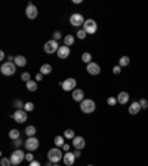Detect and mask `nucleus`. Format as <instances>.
I'll list each match as a JSON object with an SVG mask.
<instances>
[{
  "label": "nucleus",
  "mask_w": 148,
  "mask_h": 166,
  "mask_svg": "<svg viewBox=\"0 0 148 166\" xmlns=\"http://www.w3.org/2000/svg\"><path fill=\"white\" fill-rule=\"evenodd\" d=\"M47 159H49V162H52L53 165H55V163H59V162L64 159L62 148H58V147L51 148L49 151H47Z\"/></svg>",
  "instance_id": "obj_1"
},
{
  "label": "nucleus",
  "mask_w": 148,
  "mask_h": 166,
  "mask_svg": "<svg viewBox=\"0 0 148 166\" xmlns=\"http://www.w3.org/2000/svg\"><path fill=\"white\" fill-rule=\"evenodd\" d=\"M80 110H81L85 114H91V113H93V111L96 110V104H95L93 99L86 98V99H83V101L80 103Z\"/></svg>",
  "instance_id": "obj_2"
},
{
  "label": "nucleus",
  "mask_w": 148,
  "mask_h": 166,
  "mask_svg": "<svg viewBox=\"0 0 148 166\" xmlns=\"http://www.w3.org/2000/svg\"><path fill=\"white\" fill-rule=\"evenodd\" d=\"M9 159H11V162H12V166H18V165H21V163L25 160V153H24L21 148H17L11 154Z\"/></svg>",
  "instance_id": "obj_3"
},
{
  "label": "nucleus",
  "mask_w": 148,
  "mask_h": 166,
  "mask_svg": "<svg viewBox=\"0 0 148 166\" xmlns=\"http://www.w3.org/2000/svg\"><path fill=\"white\" fill-rule=\"evenodd\" d=\"M0 71H2V74H3V76H13V74H15V71H17V65H15V63H9V61H6V63L2 64Z\"/></svg>",
  "instance_id": "obj_4"
},
{
  "label": "nucleus",
  "mask_w": 148,
  "mask_h": 166,
  "mask_svg": "<svg viewBox=\"0 0 148 166\" xmlns=\"http://www.w3.org/2000/svg\"><path fill=\"white\" fill-rule=\"evenodd\" d=\"M81 28L85 30L87 34H95V33H96V30H98V24H96L95 19H92V18H91V19H86Z\"/></svg>",
  "instance_id": "obj_5"
},
{
  "label": "nucleus",
  "mask_w": 148,
  "mask_h": 166,
  "mask_svg": "<svg viewBox=\"0 0 148 166\" xmlns=\"http://www.w3.org/2000/svg\"><path fill=\"white\" fill-rule=\"evenodd\" d=\"M39 145H40V141L36 137H30L24 143V147H25V150H27V151H31V153L39 148Z\"/></svg>",
  "instance_id": "obj_6"
},
{
  "label": "nucleus",
  "mask_w": 148,
  "mask_h": 166,
  "mask_svg": "<svg viewBox=\"0 0 148 166\" xmlns=\"http://www.w3.org/2000/svg\"><path fill=\"white\" fill-rule=\"evenodd\" d=\"M76 86H77V82H76V79H73V77L61 82V88H62L65 92H73L74 89H77Z\"/></svg>",
  "instance_id": "obj_7"
},
{
  "label": "nucleus",
  "mask_w": 148,
  "mask_h": 166,
  "mask_svg": "<svg viewBox=\"0 0 148 166\" xmlns=\"http://www.w3.org/2000/svg\"><path fill=\"white\" fill-rule=\"evenodd\" d=\"M43 49H45L46 53H55V52H58V49H59V45H58V42L57 40H47L45 43V46H43Z\"/></svg>",
  "instance_id": "obj_8"
},
{
  "label": "nucleus",
  "mask_w": 148,
  "mask_h": 166,
  "mask_svg": "<svg viewBox=\"0 0 148 166\" xmlns=\"http://www.w3.org/2000/svg\"><path fill=\"white\" fill-rule=\"evenodd\" d=\"M85 18L81 13H73L71 17H70V24L73 25V27H83V24H85Z\"/></svg>",
  "instance_id": "obj_9"
},
{
  "label": "nucleus",
  "mask_w": 148,
  "mask_h": 166,
  "mask_svg": "<svg viewBox=\"0 0 148 166\" xmlns=\"http://www.w3.org/2000/svg\"><path fill=\"white\" fill-rule=\"evenodd\" d=\"M12 119L17 122V123H25L28 116H27V111L25 110H17L13 114H12Z\"/></svg>",
  "instance_id": "obj_10"
},
{
  "label": "nucleus",
  "mask_w": 148,
  "mask_h": 166,
  "mask_svg": "<svg viewBox=\"0 0 148 166\" xmlns=\"http://www.w3.org/2000/svg\"><path fill=\"white\" fill-rule=\"evenodd\" d=\"M25 15L28 19H36L37 15H39V11H37V6L33 5V3H28L27 8H25Z\"/></svg>",
  "instance_id": "obj_11"
},
{
  "label": "nucleus",
  "mask_w": 148,
  "mask_h": 166,
  "mask_svg": "<svg viewBox=\"0 0 148 166\" xmlns=\"http://www.w3.org/2000/svg\"><path fill=\"white\" fill-rule=\"evenodd\" d=\"M86 71H87L91 76H98L99 73H101V67H99V64H96V63H93V61H92L91 64H87V65H86Z\"/></svg>",
  "instance_id": "obj_12"
},
{
  "label": "nucleus",
  "mask_w": 148,
  "mask_h": 166,
  "mask_svg": "<svg viewBox=\"0 0 148 166\" xmlns=\"http://www.w3.org/2000/svg\"><path fill=\"white\" fill-rule=\"evenodd\" d=\"M70 53H71V51H70V48L68 46H59V49H58L57 52V55L59 59H67V58L70 57Z\"/></svg>",
  "instance_id": "obj_13"
},
{
  "label": "nucleus",
  "mask_w": 148,
  "mask_h": 166,
  "mask_svg": "<svg viewBox=\"0 0 148 166\" xmlns=\"http://www.w3.org/2000/svg\"><path fill=\"white\" fill-rule=\"evenodd\" d=\"M141 110H142V108H141L139 101H133V103H131V104H129V107H127V111H129V114H132V116L138 114Z\"/></svg>",
  "instance_id": "obj_14"
},
{
  "label": "nucleus",
  "mask_w": 148,
  "mask_h": 166,
  "mask_svg": "<svg viewBox=\"0 0 148 166\" xmlns=\"http://www.w3.org/2000/svg\"><path fill=\"white\" fill-rule=\"evenodd\" d=\"M62 162L65 163V166H73L74 162H76V156H74V153H71V151H67V153H64Z\"/></svg>",
  "instance_id": "obj_15"
},
{
  "label": "nucleus",
  "mask_w": 148,
  "mask_h": 166,
  "mask_svg": "<svg viewBox=\"0 0 148 166\" xmlns=\"http://www.w3.org/2000/svg\"><path fill=\"white\" fill-rule=\"evenodd\" d=\"M73 147L76 150H83L86 147V141L83 137H76L73 139Z\"/></svg>",
  "instance_id": "obj_16"
},
{
  "label": "nucleus",
  "mask_w": 148,
  "mask_h": 166,
  "mask_svg": "<svg viewBox=\"0 0 148 166\" xmlns=\"http://www.w3.org/2000/svg\"><path fill=\"white\" fill-rule=\"evenodd\" d=\"M129 99H131V95L126 91H121L119 95H117V103L121 104V105H126V104L129 103Z\"/></svg>",
  "instance_id": "obj_17"
},
{
  "label": "nucleus",
  "mask_w": 148,
  "mask_h": 166,
  "mask_svg": "<svg viewBox=\"0 0 148 166\" xmlns=\"http://www.w3.org/2000/svg\"><path fill=\"white\" fill-rule=\"evenodd\" d=\"M71 93H73L71 97H73V99L76 101V103H81L83 99H86V98H85V92L81 91V89H74Z\"/></svg>",
  "instance_id": "obj_18"
},
{
  "label": "nucleus",
  "mask_w": 148,
  "mask_h": 166,
  "mask_svg": "<svg viewBox=\"0 0 148 166\" xmlns=\"http://www.w3.org/2000/svg\"><path fill=\"white\" fill-rule=\"evenodd\" d=\"M15 65L17 67H25L27 65V58L22 57V55H18V57H15Z\"/></svg>",
  "instance_id": "obj_19"
},
{
  "label": "nucleus",
  "mask_w": 148,
  "mask_h": 166,
  "mask_svg": "<svg viewBox=\"0 0 148 166\" xmlns=\"http://www.w3.org/2000/svg\"><path fill=\"white\" fill-rule=\"evenodd\" d=\"M40 73L43 76H47L52 73V65L51 64H43L42 67H40Z\"/></svg>",
  "instance_id": "obj_20"
},
{
  "label": "nucleus",
  "mask_w": 148,
  "mask_h": 166,
  "mask_svg": "<svg viewBox=\"0 0 148 166\" xmlns=\"http://www.w3.org/2000/svg\"><path fill=\"white\" fill-rule=\"evenodd\" d=\"M64 144H65V138H64V135H57V137H55V147L62 148Z\"/></svg>",
  "instance_id": "obj_21"
},
{
  "label": "nucleus",
  "mask_w": 148,
  "mask_h": 166,
  "mask_svg": "<svg viewBox=\"0 0 148 166\" xmlns=\"http://www.w3.org/2000/svg\"><path fill=\"white\" fill-rule=\"evenodd\" d=\"M74 42H76V37L74 36H71V34H68V36H64V45L65 46H71V45H74Z\"/></svg>",
  "instance_id": "obj_22"
},
{
  "label": "nucleus",
  "mask_w": 148,
  "mask_h": 166,
  "mask_svg": "<svg viewBox=\"0 0 148 166\" xmlns=\"http://www.w3.org/2000/svg\"><path fill=\"white\" fill-rule=\"evenodd\" d=\"M9 138H11L12 141H15L18 138H21V132L18 131V129H11L9 131Z\"/></svg>",
  "instance_id": "obj_23"
},
{
  "label": "nucleus",
  "mask_w": 148,
  "mask_h": 166,
  "mask_svg": "<svg viewBox=\"0 0 148 166\" xmlns=\"http://www.w3.org/2000/svg\"><path fill=\"white\" fill-rule=\"evenodd\" d=\"M81 61L87 65V64H91L92 63V53L91 52H85L83 55H81Z\"/></svg>",
  "instance_id": "obj_24"
},
{
  "label": "nucleus",
  "mask_w": 148,
  "mask_h": 166,
  "mask_svg": "<svg viewBox=\"0 0 148 166\" xmlns=\"http://www.w3.org/2000/svg\"><path fill=\"white\" fill-rule=\"evenodd\" d=\"M129 64H131V58L126 57V55H125V57H121L119 59V65H120V67H127Z\"/></svg>",
  "instance_id": "obj_25"
},
{
  "label": "nucleus",
  "mask_w": 148,
  "mask_h": 166,
  "mask_svg": "<svg viewBox=\"0 0 148 166\" xmlns=\"http://www.w3.org/2000/svg\"><path fill=\"white\" fill-rule=\"evenodd\" d=\"M36 132H37V129H36V126H33V125H30V126H27V129H25V133H27V137H34L36 135Z\"/></svg>",
  "instance_id": "obj_26"
},
{
  "label": "nucleus",
  "mask_w": 148,
  "mask_h": 166,
  "mask_svg": "<svg viewBox=\"0 0 148 166\" xmlns=\"http://www.w3.org/2000/svg\"><path fill=\"white\" fill-rule=\"evenodd\" d=\"M27 89H28L30 92L37 91V82H36V80H30V82H27Z\"/></svg>",
  "instance_id": "obj_27"
},
{
  "label": "nucleus",
  "mask_w": 148,
  "mask_h": 166,
  "mask_svg": "<svg viewBox=\"0 0 148 166\" xmlns=\"http://www.w3.org/2000/svg\"><path fill=\"white\" fill-rule=\"evenodd\" d=\"M64 138H67V139H74V138H76V133H74L73 129H67V131H64Z\"/></svg>",
  "instance_id": "obj_28"
},
{
  "label": "nucleus",
  "mask_w": 148,
  "mask_h": 166,
  "mask_svg": "<svg viewBox=\"0 0 148 166\" xmlns=\"http://www.w3.org/2000/svg\"><path fill=\"white\" fill-rule=\"evenodd\" d=\"M24 105H25V103H22L21 99H15L13 101V107L17 110H24Z\"/></svg>",
  "instance_id": "obj_29"
},
{
  "label": "nucleus",
  "mask_w": 148,
  "mask_h": 166,
  "mask_svg": "<svg viewBox=\"0 0 148 166\" xmlns=\"http://www.w3.org/2000/svg\"><path fill=\"white\" fill-rule=\"evenodd\" d=\"M76 36H77V39H80V40H85L86 36H87V33H86L83 28H79V31H77V34H76Z\"/></svg>",
  "instance_id": "obj_30"
},
{
  "label": "nucleus",
  "mask_w": 148,
  "mask_h": 166,
  "mask_svg": "<svg viewBox=\"0 0 148 166\" xmlns=\"http://www.w3.org/2000/svg\"><path fill=\"white\" fill-rule=\"evenodd\" d=\"M0 166H12L11 159H7V157H2V160H0Z\"/></svg>",
  "instance_id": "obj_31"
},
{
  "label": "nucleus",
  "mask_w": 148,
  "mask_h": 166,
  "mask_svg": "<svg viewBox=\"0 0 148 166\" xmlns=\"http://www.w3.org/2000/svg\"><path fill=\"white\" fill-rule=\"evenodd\" d=\"M107 104H108L110 107H114L116 104H119L117 103V98H114V97H110V98H107Z\"/></svg>",
  "instance_id": "obj_32"
},
{
  "label": "nucleus",
  "mask_w": 148,
  "mask_h": 166,
  "mask_svg": "<svg viewBox=\"0 0 148 166\" xmlns=\"http://www.w3.org/2000/svg\"><path fill=\"white\" fill-rule=\"evenodd\" d=\"M139 104H141V108L142 110L148 108V99H145V98H141V99H139Z\"/></svg>",
  "instance_id": "obj_33"
},
{
  "label": "nucleus",
  "mask_w": 148,
  "mask_h": 166,
  "mask_svg": "<svg viewBox=\"0 0 148 166\" xmlns=\"http://www.w3.org/2000/svg\"><path fill=\"white\" fill-rule=\"evenodd\" d=\"M24 110H25L27 113H28V111H33V110H34V104H33V103H25Z\"/></svg>",
  "instance_id": "obj_34"
},
{
  "label": "nucleus",
  "mask_w": 148,
  "mask_h": 166,
  "mask_svg": "<svg viewBox=\"0 0 148 166\" xmlns=\"http://www.w3.org/2000/svg\"><path fill=\"white\" fill-rule=\"evenodd\" d=\"M21 80L25 82V83L30 82L31 80V74H30V73H22V74H21Z\"/></svg>",
  "instance_id": "obj_35"
},
{
  "label": "nucleus",
  "mask_w": 148,
  "mask_h": 166,
  "mask_svg": "<svg viewBox=\"0 0 148 166\" xmlns=\"http://www.w3.org/2000/svg\"><path fill=\"white\" fill-rule=\"evenodd\" d=\"M25 160L28 162V163H31V162L34 160V154H33L31 151H28V153H25Z\"/></svg>",
  "instance_id": "obj_36"
},
{
  "label": "nucleus",
  "mask_w": 148,
  "mask_h": 166,
  "mask_svg": "<svg viewBox=\"0 0 148 166\" xmlns=\"http://www.w3.org/2000/svg\"><path fill=\"white\" fill-rule=\"evenodd\" d=\"M13 145H15L17 148H21V145H24V141L21 139V138H18V139H15V141H13Z\"/></svg>",
  "instance_id": "obj_37"
},
{
  "label": "nucleus",
  "mask_w": 148,
  "mask_h": 166,
  "mask_svg": "<svg viewBox=\"0 0 148 166\" xmlns=\"http://www.w3.org/2000/svg\"><path fill=\"white\" fill-rule=\"evenodd\" d=\"M113 73H114V74H120V73H121V67H120L119 64L113 67Z\"/></svg>",
  "instance_id": "obj_38"
},
{
  "label": "nucleus",
  "mask_w": 148,
  "mask_h": 166,
  "mask_svg": "<svg viewBox=\"0 0 148 166\" xmlns=\"http://www.w3.org/2000/svg\"><path fill=\"white\" fill-rule=\"evenodd\" d=\"M59 39H62V34H61V31H55L53 33V40H59Z\"/></svg>",
  "instance_id": "obj_39"
},
{
  "label": "nucleus",
  "mask_w": 148,
  "mask_h": 166,
  "mask_svg": "<svg viewBox=\"0 0 148 166\" xmlns=\"http://www.w3.org/2000/svg\"><path fill=\"white\" fill-rule=\"evenodd\" d=\"M62 151H64V153H67V151H70V144H68V143H65V144L62 145Z\"/></svg>",
  "instance_id": "obj_40"
},
{
  "label": "nucleus",
  "mask_w": 148,
  "mask_h": 166,
  "mask_svg": "<svg viewBox=\"0 0 148 166\" xmlns=\"http://www.w3.org/2000/svg\"><path fill=\"white\" fill-rule=\"evenodd\" d=\"M43 80V74H42V73H37V74H36V82H42Z\"/></svg>",
  "instance_id": "obj_41"
},
{
  "label": "nucleus",
  "mask_w": 148,
  "mask_h": 166,
  "mask_svg": "<svg viewBox=\"0 0 148 166\" xmlns=\"http://www.w3.org/2000/svg\"><path fill=\"white\" fill-rule=\"evenodd\" d=\"M28 166H42V163H40L39 160H33V162H31V163H30Z\"/></svg>",
  "instance_id": "obj_42"
},
{
  "label": "nucleus",
  "mask_w": 148,
  "mask_h": 166,
  "mask_svg": "<svg viewBox=\"0 0 148 166\" xmlns=\"http://www.w3.org/2000/svg\"><path fill=\"white\" fill-rule=\"evenodd\" d=\"M74 156H76V159H79L80 156H81V150H76V151H74Z\"/></svg>",
  "instance_id": "obj_43"
},
{
  "label": "nucleus",
  "mask_w": 148,
  "mask_h": 166,
  "mask_svg": "<svg viewBox=\"0 0 148 166\" xmlns=\"http://www.w3.org/2000/svg\"><path fill=\"white\" fill-rule=\"evenodd\" d=\"M5 58H6V55H5V52L2 51V52H0V59H5Z\"/></svg>",
  "instance_id": "obj_44"
},
{
  "label": "nucleus",
  "mask_w": 148,
  "mask_h": 166,
  "mask_svg": "<svg viewBox=\"0 0 148 166\" xmlns=\"http://www.w3.org/2000/svg\"><path fill=\"white\" fill-rule=\"evenodd\" d=\"M53 166H59V165H58V163H55V165H53Z\"/></svg>",
  "instance_id": "obj_45"
},
{
  "label": "nucleus",
  "mask_w": 148,
  "mask_h": 166,
  "mask_svg": "<svg viewBox=\"0 0 148 166\" xmlns=\"http://www.w3.org/2000/svg\"><path fill=\"white\" fill-rule=\"evenodd\" d=\"M87 166H93V165H87Z\"/></svg>",
  "instance_id": "obj_46"
}]
</instances>
